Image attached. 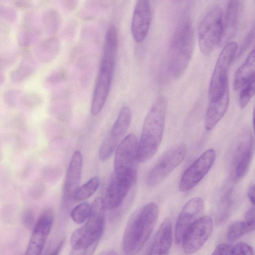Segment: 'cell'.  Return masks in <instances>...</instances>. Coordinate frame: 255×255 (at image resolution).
Wrapping results in <instances>:
<instances>
[{"label": "cell", "mask_w": 255, "mask_h": 255, "mask_svg": "<svg viewBox=\"0 0 255 255\" xmlns=\"http://www.w3.org/2000/svg\"><path fill=\"white\" fill-rule=\"evenodd\" d=\"M106 208L103 199L97 197L94 199L87 222L71 236L69 255H93L104 232Z\"/></svg>", "instance_id": "obj_1"}, {"label": "cell", "mask_w": 255, "mask_h": 255, "mask_svg": "<svg viewBox=\"0 0 255 255\" xmlns=\"http://www.w3.org/2000/svg\"><path fill=\"white\" fill-rule=\"evenodd\" d=\"M158 212L157 205L150 202L133 213L123 235V255H136L140 251L154 229Z\"/></svg>", "instance_id": "obj_2"}, {"label": "cell", "mask_w": 255, "mask_h": 255, "mask_svg": "<svg viewBox=\"0 0 255 255\" xmlns=\"http://www.w3.org/2000/svg\"><path fill=\"white\" fill-rule=\"evenodd\" d=\"M167 105L166 98L158 96L147 113L138 144L137 161H148L157 151L162 138Z\"/></svg>", "instance_id": "obj_3"}, {"label": "cell", "mask_w": 255, "mask_h": 255, "mask_svg": "<svg viewBox=\"0 0 255 255\" xmlns=\"http://www.w3.org/2000/svg\"><path fill=\"white\" fill-rule=\"evenodd\" d=\"M193 31L188 19H183L171 39L167 55L166 70L171 78L177 79L185 72L193 50Z\"/></svg>", "instance_id": "obj_4"}, {"label": "cell", "mask_w": 255, "mask_h": 255, "mask_svg": "<svg viewBox=\"0 0 255 255\" xmlns=\"http://www.w3.org/2000/svg\"><path fill=\"white\" fill-rule=\"evenodd\" d=\"M223 13L218 5L212 7L201 21L198 32V45L201 52L209 55L220 45L223 28Z\"/></svg>", "instance_id": "obj_5"}, {"label": "cell", "mask_w": 255, "mask_h": 255, "mask_svg": "<svg viewBox=\"0 0 255 255\" xmlns=\"http://www.w3.org/2000/svg\"><path fill=\"white\" fill-rule=\"evenodd\" d=\"M255 151V142L252 134L244 132L236 141L231 154L230 172L232 180L239 182L249 169Z\"/></svg>", "instance_id": "obj_6"}, {"label": "cell", "mask_w": 255, "mask_h": 255, "mask_svg": "<svg viewBox=\"0 0 255 255\" xmlns=\"http://www.w3.org/2000/svg\"><path fill=\"white\" fill-rule=\"evenodd\" d=\"M237 48L236 42L230 41L225 45L219 55L209 84L210 101L220 97L228 85V74Z\"/></svg>", "instance_id": "obj_7"}, {"label": "cell", "mask_w": 255, "mask_h": 255, "mask_svg": "<svg viewBox=\"0 0 255 255\" xmlns=\"http://www.w3.org/2000/svg\"><path fill=\"white\" fill-rule=\"evenodd\" d=\"M116 58L102 54L91 103V112L94 116L101 112L106 101L112 80Z\"/></svg>", "instance_id": "obj_8"}, {"label": "cell", "mask_w": 255, "mask_h": 255, "mask_svg": "<svg viewBox=\"0 0 255 255\" xmlns=\"http://www.w3.org/2000/svg\"><path fill=\"white\" fill-rule=\"evenodd\" d=\"M187 148L180 144L169 150L149 172L146 183L153 187L161 183L184 160Z\"/></svg>", "instance_id": "obj_9"}, {"label": "cell", "mask_w": 255, "mask_h": 255, "mask_svg": "<svg viewBox=\"0 0 255 255\" xmlns=\"http://www.w3.org/2000/svg\"><path fill=\"white\" fill-rule=\"evenodd\" d=\"M216 159V152L209 149L198 157L184 172L179 183L182 192L193 189L210 170Z\"/></svg>", "instance_id": "obj_10"}, {"label": "cell", "mask_w": 255, "mask_h": 255, "mask_svg": "<svg viewBox=\"0 0 255 255\" xmlns=\"http://www.w3.org/2000/svg\"><path fill=\"white\" fill-rule=\"evenodd\" d=\"M138 144L137 137L133 133L127 135L119 143L115 154V175H122L136 170Z\"/></svg>", "instance_id": "obj_11"}, {"label": "cell", "mask_w": 255, "mask_h": 255, "mask_svg": "<svg viewBox=\"0 0 255 255\" xmlns=\"http://www.w3.org/2000/svg\"><path fill=\"white\" fill-rule=\"evenodd\" d=\"M213 228L210 217L203 216L197 219L183 237L181 244L184 253L192 254L201 248L210 236Z\"/></svg>", "instance_id": "obj_12"}, {"label": "cell", "mask_w": 255, "mask_h": 255, "mask_svg": "<svg viewBox=\"0 0 255 255\" xmlns=\"http://www.w3.org/2000/svg\"><path fill=\"white\" fill-rule=\"evenodd\" d=\"M131 120V113L127 107H123L111 131L103 141L99 151L101 160H107L112 154L118 143L128 130Z\"/></svg>", "instance_id": "obj_13"}, {"label": "cell", "mask_w": 255, "mask_h": 255, "mask_svg": "<svg viewBox=\"0 0 255 255\" xmlns=\"http://www.w3.org/2000/svg\"><path fill=\"white\" fill-rule=\"evenodd\" d=\"M136 179V170L122 175L114 174L106 193L104 201L106 208L113 210L119 207L135 184Z\"/></svg>", "instance_id": "obj_14"}, {"label": "cell", "mask_w": 255, "mask_h": 255, "mask_svg": "<svg viewBox=\"0 0 255 255\" xmlns=\"http://www.w3.org/2000/svg\"><path fill=\"white\" fill-rule=\"evenodd\" d=\"M54 219L53 211L50 209L41 214L33 231L24 255H41L51 229Z\"/></svg>", "instance_id": "obj_15"}, {"label": "cell", "mask_w": 255, "mask_h": 255, "mask_svg": "<svg viewBox=\"0 0 255 255\" xmlns=\"http://www.w3.org/2000/svg\"><path fill=\"white\" fill-rule=\"evenodd\" d=\"M204 209V201L200 197L193 198L185 204L176 223L175 241L176 244H181L184 234L188 229L202 216Z\"/></svg>", "instance_id": "obj_16"}, {"label": "cell", "mask_w": 255, "mask_h": 255, "mask_svg": "<svg viewBox=\"0 0 255 255\" xmlns=\"http://www.w3.org/2000/svg\"><path fill=\"white\" fill-rule=\"evenodd\" d=\"M152 19L150 2L138 0L135 5L131 25L133 39L136 43L142 42L148 32Z\"/></svg>", "instance_id": "obj_17"}, {"label": "cell", "mask_w": 255, "mask_h": 255, "mask_svg": "<svg viewBox=\"0 0 255 255\" xmlns=\"http://www.w3.org/2000/svg\"><path fill=\"white\" fill-rule=\"evenodd\" d=\"M83 166V157L80 151L75 150L70 161L63 188L65 202L74 200L75 193L80 186Z\"/></svg>", "instance_id": "obj_18"}, {"label": "cell", "mask_w": 255, "mask_h": 255, "mask_svg": "<svg viewBox=\"0 0 255 255\" xmlns=\"http://www.w3.org/2000/svg\"><path fill=\"white\" fill-rule=\"evenodd\" d=\"M229 103L228 85L223 94L218 99L210 101L207 109L204 126L207 130H211L218 123L226 113Z\"/></svg>", "instance_id": "obj_19"}, {"label": "cell", "mask_w": 255, "mask_h": 255, "mask_svg": "<svg viewBox=\"0 0 255 255\" xmlns=\"http://www.w3.org/2000/svg\"><path fill=\"white\" fill-rule=\"evenodd\" d=\"M172 241V223L167 218L160 225L148 255H169Z\"/></svg>", "instance_id": "obj_20"}, {"label": "cell", "mask_w": 255, "mask_h": 255, "mask_svg": "<svg viewBox=\"0 0 255 255\" xmlns=\"http://www.w3.org/2000/svg\"><path fill=\"white\" fill-rule=\"evenodd\" d=\"M240 1L230 0L228 1L224 20L220 45H226L234 35L238 26L240 11Z\"/></svg>", "instance_id": "obj_21"}, {"label": "cell", "mask_w": 255, "mask_h": 255, "mask_svg": "<svg viewBox=\"0 0 255 255\" xmlns=\"http://www.w3.org/2000/svg\"><path fill=\"white\" fill-rule=\"evenodd\" d=\"M255 75V46L234 75L233 87L237 90Z\"/></svg>", "instance_id": "obj_22"}, {"label": "cell", "mask_w": 255, "mask_h": 255, "mask_svg": "<svg viewBox=\"0 0 255 255\" xmlns=\"http://www.w3.org/2000/svg\"><path fill=\"white\" fill-rule=\"evenodd\" d=\"M99 185V177L94 176L90 178L84 184L79 186L75 193L74 200L82 201L90 198L97 190Z\"/></svg>", "instance_id": "obj_23"}, {"label": "cell", "mask_w": 255, "mask_h": 255, "mask_svg": "<svg viewBox=\"0 0 255 255\" xmlns=\"http://www.w3.org/2000/svg\"><path fill=\"white\" fill-rule=\"evenodd\" d=\"M249 232H251L244 221H237L229 226L227 238L229 242H234Z\"/></svg>", "instance_id": "obj_24"}, {"label": "cell", "mask_w": 255, "mask_h": 255, "mask_svg": "<svg viewBox=\"0 0 255 255\" xmlns=\"http://www.w3.org/2000/svg\"><path fill=\"white\" fill-rule=\"evenodd\" d=\"M91 205L83 202L75 207L70 212V217L74 222L82 224L88 220L91 213Z\"/></svg>", "instance_id": "obj_25"}, {"label": "cell", "mask_w": 255, "mask_h": 255, "mask_svg": "<svg viewBox=\"0 0 255 255\" xmlns=\"http://www.w3.org/2000/svg\"><path fill=\"white\" fill-rule=\"evenodd\" d=\"M239 96V105L241 109L245 108L255 94V75L244 86Z\"/></svg>", "instance_id": "obj_26"}, {"label": "cell", "mask_w": 255, "mask_h": 255, "mask_svg": "<svg viewBox=\"0 0 255 255\" xmlns=\"http://www.w3.org/2000/svg\"><path fill=\"white\" fill-rule=\"evenodd\" d=\"M232 191H227L223 196L220 203V210L218 215L219 222H222L228 218L232 205Z\"/></svg>", "instance_id": "obj_27"}, {"label": "cell", "mask_w": 255, "mask_h": 255, "mask_svg": "<svg viewBox=\"0 0 255 255\" xmlns=\"http://www.w3.org/2000/svg\"><path fill=\"white\" fill-rule=\"evenodd\" d=\"M232 255H255V250L250 245L240 242L233 246Z\"/></svg>", "instance_id": "obj_28"}, {"label": "cell", "mask_w": 255, "mask_h": 255, "mask_svg": "<svg viewBox=\"0 0 255 255\" xmlns=\"http://www.w3.org/2000/svg\"><path fill=\"white\" fill-rule=\"evenodd\" d=\"M23 226L28 230L33 229L36 223L33 213L29 210L25 211L22 216Z\"/></svg>", "instance_id": "obj_29"}, {"label": "cell", "mask_w": 255, "mask_h": 255, "mask_svg": "<svg viewBox=\"0 0 255 255\" xmlns=\"http://www.w3.org/2000/svg\"><path fill=\"white\" fill-rule=\"evenodd\" d=\"M244 221L250 232L255 230V207H252L247 211L245 215Z\"/></svg>", "instance_id": "obj_30"}, {"label": "cell", "mask_w": 255, "mask_h": 255, "mask_svg": "<svg viewBox=\"0 0 255 255\" xmlns=\"http://www.w3.org/2000/svg\"><path fill=\"white\" fill-rule=\"evenodd\" d=\"M233 245L230 244L219 245L211 255H232Z\"/></svg>", "instance_id": "obj_31"}, {"label": "cell", "mask_w": 255, "mask_h": 255, "mask_svg": "<svg viewBox=\"0 0 255 255\" xmlns=\"http://www.w3.org/2000/svg\"><path fill=\"white\" fill-rule=\"evenodd\" d=\"M255 28L253 27L252 29L248 33L247 35L245 37L243 43H242L240 49L239 51L238 56L242 54L248 47L250 44L252 43V41L254 39V37L255 36Z\"/></svg>", "instance_id": "obj_32"}, {"label": "cell", "mask_w": 255, "mask_h": 255, "mask_svg": "<svg viewBox=\"0 0 255 255\" xmlns=\"http://www.w3.org/2000/svg\"><path fill=\"white\" fill-rule=\"evenodd\" d=\"M248 196L251 203L255 207V185H252L249 188Z\"/></svg>", "instance_id": "obj_33"}, {"label": "cell", "mask_w": 255, "mask_h": 255, "mask_svg": "<svg viewBox=\"0 0 255 255\" xmlns=\"http://www.w3.org/2000/svg\"><path fill=\"white\" fill-rule=\"evenodd\" d=\"M64 244L63 240H61L59 242L57 246L54 248L49 255H59L62 249Z\"/></svg>", "instance_id": "obj_34"}, {"label": "cell", "mask_w": 255, "mask_h": 255, "mask_svg": "<svg viewBox=\"0 0 255 255\" xmlns=\"http://www.w3.org/2000/svg\"><path fill=\"white\" fill-rule=\"evenodd\" d=\"M253 128H254V133L255 135V105L254 110H253Z\"/></svg>", "instance_id": "obj_35"}, {"label": "cell", "mask_w": 255, "mask_h": 255, "mask_svg": "<svg viewBox=\"0 0 255 255\" xmlns=\"http://www.w3.org/2000/svg\"><path fill=\"white\" fill-rule=\"evenodd\" d=\"M106 255H119L115 251H111L108 252Z\"/></svg>", "instance_id": "obj_36"}]
</instances>
